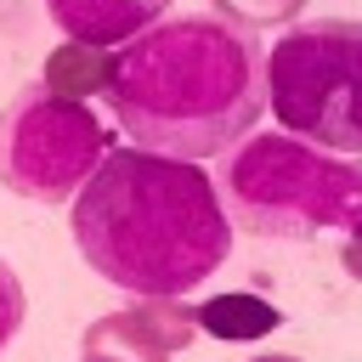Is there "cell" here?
<instances>
[{"mask_svg": "<svg viewBox=\"0 0 362 362\" xmlns=\"http://www.w3.org/2000/svg\"><path fill=\"white\" fill-rule=\"evenodd\" d=\"M339 266H345V272L362 283V232H351V238L339 243Z\"/></svg>", "mask_w": 362, "mask_h": 362, "instance_id": "cell-12", "label": "cell"}, {"mask_svg": "<svg viewBox=\"0 0 362 362\" xmlns=\"http://www.w3.org/2000/svg\"><path fill=\"white\" fill-rule=\"evenodd\" d=\"M170 0H45V17L79 40V45H130L136 34H147L153 23H164Z\"/></svg>", "mask_w": 362, "mask_h": 362, "instance_id": "cell-7", "label": "cell"}, {"mask_svg": "<svg viewBox=\"0 0 362 362\" xmlns=\"http://www.w3.org/2000/svg\"><path fill=\"white\" fill-rule=\"evenodd\" d=\"M23 311H28V300H23V283H17L11 260L0 255V351L17 339V328H23Z\"/></svg>", "mask_w": 362, "mask_h": 362, "instance_id": "cell-11", "label": "cell"}, {"mask_svg": "<svg viewBox=\"0 0 362 362\" xmlns=\"http://www.w3.org/2000/svg\"><path fill=\"white\" fill-rule=\"evenodd\" d=\"M107 74H113V51H107V45H79V40H68V45H57V51L45 57L40 85L85 102V96H102V90H107Z\"/></svg>", "mask_w": 362, "mask_h": 362, "instance_id": "cell-8", "label": "cell"}, {"mask_svg": "<svg viewBox=\"0 0 362 362\" xmlns=\"http://www.w3.org/2000/svg\"><path fill=\"white\" fill-rule=\"evenodd\" d=\"M74 243L96 277L124 294H192L232 255L221 187L164 153L113 147L74 192Z\"/></svg>", "mask_w": 362, "mask_h": 362, "instance_id": "cell-2", "label": "cell"}, {"mask_svg": "<svg viewBox=\"0 0 362 362\" xmlns=\"http://www.w3.org/2000/svg\"><path fill=\"white\" fill-rule=\"evenodd\" d=\"M198 339V305L181 294H136V305L96 317L79 334L85 362H170Z\"/></svg>", "mask_w": 362, "mask_h": 362, "instance_id": "cell-6", "label": "cell"}, {"mask_svg": "<svg viewBox=\"0 0 362 362\" xmlns=\"http://www.w3.org/2000/svg\"><path fill=\"white\" fill-rule=\"evenodd\" d=\"M102 102L141 153L226 158L266 113V45L215 11L164 17L113 51Z\"/></svg>", "mask_w": 362, "mask_h": 362, "instance_id": "cell-1", "label": "cell"}, {"mask_svg": "<svg viewBox=\"0 0 362 362\" xmlns=\"http://www.w3.org/2000/svg\"><path fill=\"white\" fill-rule=\"evenodd\" d=\"M272 328H283V311L260 294H221L198 305V334H215V339H260Z\"/></svg>", "mask_w": 362, "mask_h": 362, "instance_id": "cell-9", "label": "cell"}, {"mask_svg": "<svg viewBox=\"0 0 362 362\" xmlns=\"http://www.w3.org/2000/svg\"><path fill=\"white\" fill-rule=\"evenodd\" d=\"M221 204L232 226L283 243H317L322 232H362V164L300 136H243L221 170Z\"/></svg>", "mask_w": 362, "mask_h": 362, "instance_id": "cell-3", "label": "cell"}, {"mask_svg": "<svg viewBox=\"0 0 362 362\" xmlns=\"http://www.w3.org/2000/svg\"><path fill=\"white\" fill-rule=\"evenodd\" d=\"M107 153L113 136L102 130L90 102L45 90L40 79L11 90V102L0 107V187L28 204H68Z\"/></svg>", "mask_w": 362, "mask_h": 362, "instance_id": "cell-5", "label": "cell"}, {"mask_svg": "<svg viewBox=\"0 0 362 362\" xmlns=\"http://www.w3.org/2000/svg\"><path fill=\"white\" fill-rule=\"evenodd\" d=\"M249 362H300V356H288V351H260V356H249Z\"/></svg>", "mask_w": 362, "mask_h": 362, "instance_id": "cell-13", "label": "cell"}, {"mask_svg": "<svg viewBox=\"0 0 362 362\" xmlns=\"http://www.w3.org/2000/svg\"><path fill=\"white\" fill-rule=\"evenodd\" d=\"M215 17H226L232 28H272V23H294L305 11V0H209Z\"/></svg>", "mask_w": 362, "mask_h": 362, "instance_id": "cell-10", "label": "cell"}, {"mask_svg": "<svg viewBox=\"0 0 362 362\" xmlns=\"http://www.w3.org/2000/svg\"><path fill=\"white\" fill-rule=\"evenodd\" d=\"M266 107L311 147L362 153V23H294L266 51Z\"/></svg>", "mask_w": 362, "mask_h": 362, "instance_id": "cell-4", "label": "cell"}]
</instances>
